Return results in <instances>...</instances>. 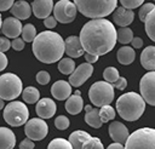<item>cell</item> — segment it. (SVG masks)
Returning a JSON list of instances; mask_svg holds the SVG:
<instances>
[{"label": "cell", "mask_w": 155, "mask_h": 149, "mask_svg": "<svg viewBox=\"0 0 155 149\" xmlns=\"http://www.w3.org/2000/svg\"><path fill=\"white\" fill-rule=\"evenodd\" d=\"M36 36V29L31 23H28L23 25L22 28V38L24 42H31Z\"/></svg>", "instance_id": "32"}, {"label": "cell", "mask_w": 155, "mask_h": 149, "mask_svg": "<svg viewBox=\"0 0 155 149\" xmlns=\"http://www.w3.org/2000/svg\"><path fill=\"white\" fill-rule=\"evenodd\" d=\"M131 45H132V48H140L143 46V40L138 36H136V38L133 36V39L131 41Z\"/></svg>", "instance_id": "46"}, {"label": "cell", "mask_w": 155, "mask_h": 149, "mask_svg": "<svg viewBox=\"0 0 155 149\" xmlns=\"http://www.w3.org/2000/svg\"><path fill=\"white\" fill-rule=\"evenodd\" d=\"M29 110L27 105L19 101H11L4 109V120L13 127L24 125L28 121Z\"/></svg>", "instance_id": "7"}, {"label": "cell", "mask_w": 155, "mask_h": 149, "mask_svg": "<svg viewBox=\"0 0 155 149\" xmlns=\"http://www.w3.org/2000/svg\"><path fill=\"white\" fill-rule=\"evenodd\" d=\"M99 56H96V55H91V53H85V59L87 63H96L98 61Z\"/></svg>", "instance_id": "48"}, {"label": "cell", "mask_w": 155, "mask_h": 149, "mask_svg": "<svg viewBox=\"0 0 155 149\" xmlns=\"http://www.w3.org/2000/svg\"><path fill=\"white\" fill-rule=\"evenodd\" d=\"M80 91H76L74 94L69 96L65 102V110L71 115H78L84 108V99L80 96Z\"/></svg>", "instance_id": "21"}, {"label": "cell", "mask_w": 155, "mask_h": 149, "mask_svg": "<svg viewBox=\"0 0 155 149\" xmlns=\"http://www.w3.org/2000/svg\"><path fill=\"white\" fill-rule=\"evenodd\" d=\"M109 136L110 138L115 142V143H125L127 137H128V130L127 127L122 124V122H119V121H113L110 125H109Z\"/></svg>", "instance_id": "16"}, {"label": "cell", "mask_w": 155, "mask_h": 149, "mask_svg": "<svg viewBox=\"0 0 155 149\" xmlns=\"http://www.w3.org/2000/svg\"><path fill=\"white\" fill-rule=\"evenodd\" d=\"M120 2L122 5V7L128 8V10H133V8L143 5L144 0H120Z\"/></svg>", "instance_id": "38"}, {"label": "cell", "mask_w": 155, "mask_h": 149, "mask_svg": "<svg viewBox=\"0 0 155 149\" xmlns=\"http://www.w3.org/2000/svg\"><path fill=\"white\" fill-rule=\"evenodd\" d=\"M22 97H23V101L25 103H36L40 98V92L38 88L33 87V86H29V87H25L22 92Z\"/></svg>", "instance_id": "28"}, {"label": "cell", "mask_w": 155, "mask_h": 149, "mask_svg": "<svg viewBox=\"0 0 155 149\" xmlns=\"http://www.w3.org/2000/svg\"><path fill=\"white\" fill-rule=\"evenodd\" d=\"M4 107H5V103H4V99H2V98H0V110H1V109H2Z\"/></svg>", "instance_id": "50"}, {"label": "cell", "mask_w": 155, "mask_h": 149, "mask_svg": "<svg viewBox=\"0 0 155 149\" xmlns=\"http://www.w3.org/2000/svg\"><path fill=\"white\" fill-rule=\"evenodd\" d=\"M50 79H51V76H50V74H48L46 70H41V71H39V73L36 74V81H38L40 85H46V84H48V82H50Z\"/></svg>", "instance_id": "39"}, {"label": "cell", "mask_w": 155, "mask_h": 149, "mask_svg": "<svg viewBox=\"0 0 155 149\" xmlns=\"http://www.w3.org/2000/svg\"><path fill=\"white\" fill-rule=\"evenodd\" d=\"M115 109L111 107V105H109V104H107V105H103V107H101V109H99V118H101V121L104 124V122H108V121H110V120H113L114 118H115Z\"/></svg>", "instance_id": "31"}, {"label": "cell", "mask_w": 155, "mask_h": 149, "mask_svg": "<svg viewBox=\"0 0 155 149\" xmlns=\"http://www.w3.org/2000/svg\"><path fill=\"white\" fill-rule=\"evenodd\" d=\"M119 70L116 69V68H114V67H108V68H105L104 69V71H103V78H104V80L107 81V82H109V84H113V82H115L117 79H119Z\"/></svg>", "instance_id": "34"}, {"label": "cell", "mask_w": 155, "mask_h": 149, "mask_svg": "<svg viewBox=\"0 0 155 149\" xmlns=\"http://www.w3.org/2000/svg\"><path fill=\"white\" fill-rule=\"evenodd\" d=\"M116 56H117L119 63H121L124 65H128L134 61V57H136L134 48H132L131 46H122L119 48Z\"/></svg>", "instance_id": "26"}, {"label": "cell", "mask_w": 155, "mask_h": 149, "mask_svg": "<svg viewBox=\"0 0 155 149\" xmlns=\"http://www.w3.org/2000/svg\"><path fill=\"white\" fill-rule=\"evenodd\" d=\"M140 96L145 103L155 107V70L142 76L139 82Z\"/></svg>", "instance_id": "11"}, {"label": "cell", "mask_w": 155, "mask_h": 149, "mask_svg": "<svg viewBox=\"0 0 155 149\" xmlns=\"http://www.w3.org/2000/svg\"><path fill=\"white\" fill-rule=\"evenodd\" d=\"M44 25L47 29H52V28H54L57 25V21H56V18L53 16H48V17H46L44 19Z\"/></svg>", "instance_id": "43"}, {"label": "cell", "mask_w": 155, "mask_h": 149, "mask_svg": "<svg viewBox=\"0 0 155 149\" xmlns=\"http://www.w3.org/2000/svg\"><path fill=\"white\" fill-rule=\"evenodd\" d=\"M53 17L59 23H70L76 17V6L74 2L69 0H59L56 5H53Z\"/></svg>", "instance_id": "9"}, {"label": "cell", "mask_w": 155, "mask_h": 149, "mask_svg": "<svg viewBox=\"0 0 155 149\" xmlns=\"http://www.w3.org/2000/svg\"><path fill=\"white\" fill-rule=\"evenodd\" d=\"M22 23L15 17H7L1 24V33L7 39H16L22 34Z\"/></svg>", "instance_id": "13"}, {"label": "cell", "mask_w": 155, "mask_h": 149, "mask_svg": "<svg viewBox=\"0 0 155 149\" xmlns=\"http://www.w3.org/2000/svg\"><path fill=\"white\" fill-rule=\"evenodd\" d=\"M56 103L51 98H41L36 102L35 111L41 119H50L56 114Z\"/></svg>", "instance_id": "14"}, {"label": "cell", "mask_w": 155, "mask_h": 149, "mask_svg": "<svg viewBox=\"0 0 155 149\" xmlns=\"http://www.w3.org/2000/svg\"><path fill=\"white\" fill-rule=\"evenodd\" d=\"M88 98L97 108L110 104L114 99V87L107 81H97L90 87Z\"/></svg>", "instance_id": "6"}, {"label": "cell", "mask_w": 155, "mask_h": 149, "mask_svg": "<svg viewBox=\"0 0 155 149\" xmlns=\"http://www.w3.org/2000/svg\"><path fill=\"white\" fill-rule=\"evenodd\" d=\"M144 29L149 39L155 42V7L148 13L144 19Z\"/></svg>", "instance_id": "27"}, {"label": "cell", "mask_w": 155, "mask_h": 149, "mask_svg": "<svg viewBox=\"0 0 155 149\" xmlns=\"http://www.w3.org/2000/svg\"><path fill=\"white\" fill-rule=\"evenodd\" d=\"M125 149H155V128L142 127L128 134Z\"/></svg>", "instance_id": "5"}, {"label": "cell", "mask_w": 155, "mask_h": 149, "mask_svg": "<svg viewBox=\"0 0 155 149\" xmlns=\"http://www.w3.org/2000/svg\"><path fill=\"white\" fill-rule=\"evenodd\" d=\"M133 17H134V12L132 10H128V8L120 6V7H116L114 10L113 21L119 27H127L133 22Z\"/></svg>", "instance_id": "18"}, {"label": "cell", "mask_w": 155, "mask_h": 149, "mask_svg": "<svg viewBox=\"0 0 155 149\" xmlns=\"http://www.w3.org/2000/svg\"><path fill=\"white\" fill-rule=\"evenodd\" d=\"M11 46H12V48L16 50V51H22V50L24 48V40L21 39V38H16V39L12 40Z\"/></svg>", "instance_id": "40"}, {"label": "cell", "mask_w": 155, "mask_h": 149, "mask_svg": "<svg viewBox=\"0 0 155 149\" xmlns=\"http://www.w3.org/2000/svg\"><path fill=\"white\" fill-rule=\"evenodd\" d=\"M132 39H133V31L128 27H120L119 30L116 31V40L122 45L131 42Z\"/></svg>", "instance_id": "29"}, {"label": "cell", "mask_w": 155, "mask_h": 149, "mask_svg": "<svg viewBox=\"0 0 155 149\" xmlns=\"http://www.w3.org/2000/svg\"><path fill=\"white\" fill-rule=\"evenodd\" d=\"M34 147H35L34 142L31 139H29L28 137L19 143V149H34Z\"/></svg>", "instance_id": "44"}, {"label": "cell", "mask_w": 155, "mask_h": 149, "mask_svg": "<svg viewBox=\"0 0 155 149\" xmlns=\"http://www.w3.org/2000/svg\"><path fill=\"white\" fill-rule=\"evenodd\" d=\"M79 39L84 51L96 56L110 52L117 41L114 24L105 18H96L85 23Z\"/></svg>", "instance_id": "1"}, {"label": "cell", "mask_w": 155, "mask_h": 149, "mask_svg": "<svg viewBox=\"0 0 155 149\" xmlns=\"http://www.w3.org/2000/svg\"><path fill=\"white\" fill-rule=\"evenodd\" d=\"M1 24H2V19H1V15H0V29H1Z\"/></svg>", "instance_id": "51"}, {"label": "cell", "mask_w": 155, "mask_h": 149, "mask_svg": "<svg viewBox=\"0 0 155 149\" xmlns=\"http://www.w3.org/2000/svg\"><path fill=\"white\" fill-rule=\"evenodd\" d=\"M69 119L67 118V116H64V115H59V116H57L56 118V120H54V126L58 128V130H67L68 127H69Z\"/></svg>", "instance_id": "37"}, {"label": "cell", "mask_w": 155, "mask_h": 149, "mask_svg": "<svg viewBox=\"0 0 155 149\" xmlns=\"http://www.w3.org/2000/svg\"><path fill=\"white\" fill-rule=\"evenodd\" d=\"M24 133L31 141H41L48 133V126L41 118H34L24 124Z\"/></svg>", "instance_id": "10"}, {"label": "cell", "mask_w": 155, "mask_h": 149, "mask_svg": "<svg viewBox=\"0 0 155 149\" xmlns=\"http://www.w3.org/2000/svg\"><path fill=\"white\" fill-rule=\"evenodd\" d=\"M107 149H125V147L121 143H111L108 145Z\"/></svg>", "instance_id": "49"}, {"label": "cell", "mask_w": 155, "mask_h": 149, "mask_svg": "<svg viewBox=\"0 0 155 149\" xmlns=\"http://www.w3.org/2000/svg\"><path fill=\"white\" fill-rule=\"evenodd\" d=\"M33 53L42 63L58 62L64 53V40L54 31H41L33 40Z\"/></svg>", "instance_id": "2"}, {"label": "cell", "mask_w": 155, "mask_h": 149, "mask_svg": "<svg viewBox=\"0 0 155 149\" xmlns=\"http://www.w3.org/2000/svg\"><path fill=\"white\" fill-rule=\"evenodd\" d=\"M22 80L13 73H6L0 76V98L13 101L22 93Z\"/></svg>", "instance_id": "8"}, {"label": "cell", "mask_w": 155, "mask_h": 149, "mask_svg": "<svg viewBox=\"0 0 155 149\" xmlns=\"http://www.w3.org/2000/svg\"><path fill=\"white\" fill-rule=\"evenodd\" d=\"M116 110L124 120L136 121L143 115L145 110V102L140 94L136 92H127L117 98Z\"/></svg>", "instance_id": "3"}, {"label": "cell", "mask_w": 155, "mask_h": 149, "mask_svg": "<svg viewBox=\"0 0 155 149\" xmlns=\"http://www.w3.org/2000/svg\"><path fill=\"white\" fill-rule=\"evenodd\" d=\"M111 85H113V87H115V88H117V90H125L126 86H127V80H126L125 78L119 76V79H117L115 82H113Z\"/></svg>", "instance_id": "41"}, {"label": "cell", "mask_w": 155, "mask_h": 149, "mask_svg": "<svg viewBox=\"0 0 155 149\" xmlns=\"http://www.w3.org/2000/svg\"><path fill=\"white\" fill-rule=\"evenodd\" d=\"M76 10L85 17L96 19L110 15L117 5V0H74Z\"/></svg>", "instance_id": "4"}, {"label": "cell", "mask_w": 155, "mask_h": 149, "mask_svg": "<svg viewBox=\"0 0 155 149\" xmlns=\"http://www.w3.org/2000/svg\"><path fill=\"white\" fill-rule=\"evenodd\" d=\"M7 67V57L4 55V52H0V71H2Z\"/></svg>", "instance_id": "47"}, {"label": "cell", "mask_w": 155, "mask_h": 149, "mask_svg": "<svg viewBox=\"0 0 155 149\" xmlns=\"http://www.w3.org/2000/svg\"><path fill=\"white\" fill-rule=\"evenodd\" d=\"M53 10V0H33L31 11L36 18L45 19Z\"/></svg>", "instance_id": "17"}, {"label": "cell", "mask_w": 155, "mask_h": 149, "mask_svg": "<svg viewBox=\"0 0 155 149\" xmlns=\"http://www.w3.org/2000/svg\"><path fill=\"white\" fill-rule=\"evenodd\" d=\"M154 7H155V5H154L153 2H147V4H144V5H140V7H139V12H138L139 19H140L142 22H144L145 17L148 16V13H149Z\"/></svg>", "instance_id": "36"}, {"label": "cell", "mask_w": 155, "mask_h": 149, "mask_svg": "<svg viewBox=\"0 0 155 149\" xmlns=\"http://www.w3.org/2000/svg\"><path fill=\"white\" fill-rule=\"evenodd\" d=\"M13 0H0V11H7L12 7Z\"/></svg>", "instance_id": "45"}, {"label": "cell", "mask_w": 155, "mask_h": 149, "mask_svg": "<svg viewBox=\"0 0 155 149\" xmlns=\"http://www.w3.org/2000/svg\"><path fill=\"white\" fill-rule=\"evenodd\" d=\"M85 121L87 125H90L93 128H99L102 127L103 122L101 121L99 118V110L97 108H92L91 105H86L85 107Z\"/></svg>", "instance_id": "24"}, {"label": "cell", "mask_w": 155, "mask_h": 149, "mask_svg": "<svg viewBox=\"0 0 155 149\" xmlns=\"http://www.w3.org/2000/svg\"><path fill=\"white\" fill-rule=\"evenodd\" d=\"M90 138H91V136L88 132L82 131V130H78V131H74L70 133L69 142H70L73 149H82L85 142Z\"/></svg>", "instance_id": "25"}, {"label": "cell", "mask_w": 155, "mask_h": 149, "mask_svg": "<svg viewBox=\"0 0 155 149\" xmlns=\"http://www.w3.org/2000/svg\"><path fill=\"white\" fill-rule=\"evenodd\" d=\"M51 94L58 101H64L71 94V85L65 80H58L52 85Z\"/></svg>", "instance_id": "19"}, {"label": "cell", "mask_w": 155, "mask_h": 149, "mask_svg": "<svg viewBox=\"0 0 155 149\" xmlns=\"http://www.w3.org/2000/svg\"><path fill=\"white\" fill-rule=\"evenodd\" d=\"M93 73V65L91 63H82L78 68L74 69V71L69 75V84L71 86L79 87L81 86Z\"/></svg>", "instance_id": "12"}, {"label": "cell", "mask_w": 155, "mask_h": 149, "mask_svg": "<svg viewBox=\"0 0 155 149\" xmlns=\"http://www.w3.org/2000/svg\"><path fill=\"white\" fill-rule=\"evenodd\" d=\"M154 1H155V0H154Z\"/></svg>", "instance_id": "52"}, {"label": "cell", "mask_w": 155, "mask_h": 149, "mask_svg": "<svg viewBox=\"0 0 155 149\" xmlns=\"http://www.w3.org/2000/svg\"><path fill=\"white\" fill-rule=\"evenodd\" d=\"M82 149H104L103 143L101 142L99 138L97 137H91L90 139H87L82 147Z\"/></svg>", "instance_id": "35"}, {"label": "cell", "mask_w": 155, "mask_h": 149, "mask_svg": "<svg viewBox=\"0 0 155 149\" xmlns=\"http://www.w3.org/2000/svg\"><path fill=\"white\" fill-rule=\"evenodd\" d=\"M47 149H73V147L70 142L64 138H54L48 143Z\"/></svg>", "instance_id": "33"}, {"label": "cell", "mask_w": 155, "mask_h": 149, "mask_svg": "<svg viewBox=\"0 0 155 149\" xmlns=\"http://www.w3.org/2000/svg\"><path fill=\"white\" fill-rule=\"evenodd\" d=\"M10 10H11L12 16L15 18L19 19V21L21 19H27L31 15V6L24 0H19V1L13 2L12 7Z\"/></svg>", "instance_id": "20"}, {"label": "cell", "mask_w": 155, "mask_h": 149, "mask_svg": "<svg viewBox=\"0 0 155 149\" xmlns=\"http://www.w3.org/2000/svg\"><path fill=\"white\" fill-rule=\"evenodd\" d=\"M11 47V42L6 36H0V52H5Z\"/></svg>", "instance_id": "42"}, {"label": "cell", "mask_w": 155, "mask_h": 149, "mask_svg": "<svg viewBox=\"0 0 155 149\" xmlns=\"http://www.w3.org/2000/svg\"><path fill=\"white\" fill-rule=\"evenodd\" d=\"M140 64L149 71L155 70V46H147L140 53Z\"/></svg>", "instance_id": "22"}, {"label": "cell", "mask_w": 155, "mask_h": 149, "mask_svg": "<svg viewBox=\"0 0 155 149\" xmlns=\"http://www.w3.org/2000/svg\"><path fill=\"white\" fill-rule=\"evenodd\" d=\"M75 69V63L74 61L69 57L67 58H61L58 62V70L64 74V75H70Z\"/></svg>", "instance_id": "30"}, {"label": "cell", "mask_w": 155, "mask_h": 149, "mask_svg": "<svg viewBox=\"0 0 155 149\" xmlns=\"http://www.w3.org/2000/svg\"><path fill=\"white\" fill-rule=\"evenodd\" d=\"M64 52L70 58H79L84 55V48L81 46L80 39L76 35H70L64 40Z\"/></svg>", "instance_id": "15"}, {"label": "cell", "mask_w": 155, "mask_h": 149, "mask_svg": "<svg viewBox=\"0 0 155 149\" xmlns=\"http://www.w3.org/2000/svg\"><path fill=\"white\" fill-rule=\"evenodd\" d=\"M16 145V136L7 127H0V149H13Z\"/></svg>", "instance_id": "23"}]
</instances>
